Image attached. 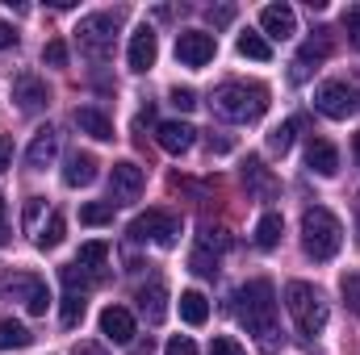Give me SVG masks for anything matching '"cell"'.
I'll return each mask as SVG.
<instances>
[{
    "label": "cell",
    "instance_id": "cell-2",
    "mask_svg": "<svg viewBox=\"0 0 360 355\" xmlns=\"http://www.w3.org/2000/svg\"><path fill=\"white\" fill-rule=\"evenodd\" d=\"M214 113L226 117V121H256L269 113V88L264 84H243V80H231L210 96Z\"/></svg>",
    "mask_w": 360,
    "mask_h": 355
},
{
    "label": "cell",
    "instance_id": "cell-30",
    "mask_svg": "<svg viewBox=\"0 0 360 355\" xmlns=\"http://www.w3.org/2000/svg\"><path fill=\"white\" fill-rule=\"evenodd\" d=\"M63 230H68V222H63V213H51V222L38 230V247L42 251H51V247H59L63 243Z\"/></svg>",
    "mask_w": 360,
    "mask_h": 355
},
{
    "label": "cell",
    "instance_id": "cell-14",
    "mask_svg": "<svg viewBox=\"0 0 360 355\" xmlns=\"http://www.w3.org/2000/svg\"><path fill=\"white\" fill-rule=\"evenodd\" d=\"M155 142L168 151V155H184L193 142H197V130L188 121H160L155 126Z\"/></svg>",
    "mask_w": 360,
    "mask_h": 355
},
{
    "label": "cell",
    "instance_id": "cell-4",
    "mask_svg": "<svg viewBox=\"0 0 360 355\" xmlns=\"http://www.w3.org/2000/svg\"><path fill=\"white\" fill-rule=\"evenodd\" d=\"M285 309H289L297 335L314 339V335L327 330V301H323V293H319L314 284H306V280H289V288H285Z\"/></svg>",
    "mask_w": 360,
    "mask_h": 355
},
{
    "label": "cell",
    "instance_id": "cell-40",
    "mask_svg": "<svg viewBox=\"0 0 360 355\" xmlns=\"http://www.w3.org/2000/svg\"><path fill=\"white\" fill-rule=\"evenodd\" d=\"M42 196H30V205H25V230H34V222H38V213H42Z\"/></svg>",
    "mask_w": 360,
    "mask_h": 355
},
{
    "label": "cell",
    "instance_id": "cell-46",
    "mask_svg": "<svg viewBox=\"0 0 360 355\" xmlns=\"http://www.w3.org/2000/svg\"><path fill=\"white\" fill-rule=\"evenodd\" d=\"M352 151H356V159H360V134H356V138H352Z\"/></svg>",
    "mask_w": 360,
    "mask_h": 355
},
{
    "label": "cell",
    "instance_id": "cell-37",
    "mask_svg": "<svg viewBox=\"0 0 360 355\" xmlns=\"http://www.w3.org/2000/svg\"><path fill=\"white\" fill-rule=\"evenodd\" d=\"M344 29L352 34V42L360 46V4H348L344 8Z\"/></svg>",
    "mask_w": 360,
    "mask_h": 355
},
{
    "label": "cell",
    "instance_id": "cell-32",
    "mask_svg": "<svg viewBox=\"0 0 360 355\" xmlns=\"http://www.w3.org/2000/svg\"><path fill=\"white\" fill-rule=\"evenodd\" d=\"M340 293H344V305L360 318V272H344L340 276Z\"/></svg>",
    "mask_w": 360,
    "mask_h": 355
},
{
    "label": "cell",
    "instance_id": "cell-35",
    "mask_svg": "<svg viewBox=\"0 0 360 355\" xmlns=\"http://www.w3.org/2000/svg\"><path fill=\"white\" fill-rule=\"evenodd\" d=\"M42 59H46L51 67H63V63H68V46H63V42L55 38V42H46V51H42Z\"/></svg>",
    "mask_w": 360,
    "mask_h": 355
},
{
    "label": "cell",
    "instance_id": "cell-24",
    "mask_svg": "<svg viewBox=\"0 0 360 355\" xmlns=\"http://www.w3.org/2000/svg\"><path fill=\"white\" fill-rule=\"evenodd\" d=\"M281 234H285V217H281V213H264L260 226H256V247H260V251L281 247Z\"/></svg>",
    "mask_w": 360,
    "mask_h": 355
},
{
    "label": "cell",
    "instance_id": "cell-19",
    "mask_svg": "<svg viewBox=\"0 0 360 355\" xmlns=\"http://www.w3.org/2000/svg\"><path fill=\"white\" fill-rule=\"evenodd\" d=\"M139 309H143V318L151 326L164 322V314H168V288H164V280H151V284L139 288Z\"/></svg>",
    "mask_w": 360,
    "mask_h": 355
},
{
    "label": "cell",
    "instance_id": "cell-25",
    "mask_svg": "<svg viewBox=\"0 0 360 355\" xmlns=\"http://www.w3.org/2000/svg\"><path fill=\"white\" fill-rule=\"evenodd\" d=\"M243 184H248L256 196H264V201L276 192V184H272V176L264 172V163H260V159H248V163H243Z\"/></svg>",
    "mask_w": 360,
    "mask_h": 355
},
{
    "label": "cell",
    "instance_id": "cell-9",
    "mask_svg": "<svg viewBox=\"0 0 360 355\" xmlns=\"http://www.w3.org/2000/svg\"><path fill=\"white\" fill-rule=\"evenodd\" d=\"M214 55H218L214 34H205V29H184V34H176V59L184 67H205Z\"/></svg>",
    "mask_w": 360,
    "mask_h": 355
},
{
    "label": "cell",
    "instance_id": "cell-11",
    "mask_svg": "<svg viewBox=\"0 0 360 355\" xmlns=\"http://www.w3.org/2000/svg\"><path fill=\"white\" fill-rule=\"evenodd\" d=\"M327 55H331V34H327V29H314V38H310V42L297 51V59H293V84H302Z\"/></svg>",
    "mask_w": 360,
    "mask_h": 355
},
{
    "label": "cell",
    "instance_id": "cell-6",
    "mask_svg": "<svg viewBox=\"0 0 360 355\" xmlns=\"http://www.w3.org/2000/svg\"><path fill=\"white\" fill-rule=\"evenodd\" d=\"M130 239L134 243H155V247H172L180 239V217L168 209H147L130 222Z\"/></svg>",
    "mask_w": 360,
    "mask_h": 355
},
{
    "label": "cell",
    "instance_id": "cell-31",
    "mask_svg": "<svg viewBox=\"0 0 360 355\" xmlns=\"http://www.w3.org/2000/svg\"><path fill=\"white\" fill-rule=\"evenodd\" d=\"M80 222L84 226H105V222H113V201H92L80 209Z\"/></svg>",
    "mask_w": 360,
    "mask_h": 355
},
{
    "label": "cell",
    "instance_id": "cell-36",
    "mask_svg": "<svg viewBox=\"0 0 360 355\" xmlns=\"http://www.w3.org/2000/svg\"><path fill=\"white\" fill-rule=\"evenodd\" d=\"M164 355H197V343H193L188 335H176V339H168Z\"/></svg>",
    "mask_w": 360,
    "mask_h": 355
},
{
    "label": "cell",
    "instance_id": "cell-17",
    "mask_svg": "<svg viewBox=\"0 0 360 355\" xmlns=\"http://www.w3.org/2000/svg\"><path fill=\"white\" fill-rule=\"evenodd\" d=\"M13 100L25 109V113H34V109H42L46 100H51V92H46V84L38 80V76H30V72H21L17 80H13Z\"/></svg>",
    "mask_w": 360,
    "mask_h": 355
},
{
    "label": "cell",
    "instance_id": "cell-5",
    "mask_svg": "<svg viewBox=\"0 0 360 355\" xmlns=\"http://www.w3.org/2000/svg\"><path fill=\"white\" fill-rule=\"evenodd\" d=\"M0 297L21 301L30 314H46V305H51L46 280L34 276V272H4V276H0Z\"/></svg>",
    "mask_w": 360,
    "mask_h": 355
},
{
    "label": "cell",
    "instance_id": "cell-41",
    "mask_svg": "<svg viewBox=\"0 0 360 355\" xmlns=\"http://www.w3.org/2000/svg\"><path fill=\"white\" fill-rule=\"evenodd\" d=\"M8 46H17V29L8 21H0V51H8Z\"/></svg>",
    "mask_w": 360,
    "mask_h": 355
},
{
    "label": "cell",
    "instance_id": "cell-39",
    "mask_svg": "<svg viewBox=\"0 0 360 355\" xmlns=\"http://www.w3.org/2000/svg\"><path fill=\"white\" fill-rule=\"evenodd\" d=\"M172 105H176V109H184V113H188V109L197 105V96H193V88H172Z\"/></svg>",
    "mask_w": 360,
    "mask_h": 355
},
{
    "label": "cell",
    "instance_id": "cell-10",
    "mask_svg": "<svg viewBox=\"0 0 360 355\" xmlns=\"http://www.w3.org/2000/svg\"><path fill=\"white\" fill-rule=\"evenodd\" d=\"M143 168L139 163H130V159H122V163H113V172H109V192H113V205H126V201H139L143 196Z\"/></svg>",
    "mask_w": 360,
    "mask_h": 355
},
{
    "label": "cell",
    "instance_id": "cell-38",
    "mask_svg": "<svg viewBox=\"0 0 360 355\" xmlns=\"http://www.w3.org/2000/svg\"><path fill=\"white\" fill-rule=\"evenodd\" d=\"M210 21H214V25H231V21H235V4H218V8H210Z\"/></svg>",
    "mask_w": 360,
    "mask_h": 355
},
{
    "label": "cell",
    "instance_id": "cell-1",
    "mask_svg": "<svg viewBox=\"0 0 360 355\" xmlns=\"http://www.w3.org/2000/svg\"><path fill=\"white\" fill-rule=\"evenodd\" d=\"M302 247H306V255L319 260V264L335 260L340 247H344V226H340V217H335L331 209H323V205L306 209V213H302Z\"/></svg>",
    "mask_w": 360,
    "mask_h": 355
},
{
    "label": "cell",
    "instance_id": "cell-16",
    "mask_svg": "<svg viewBox=\"0 0 360 355\" xmlns=\"http://www.w3.org/2000/svg\"><path fill=\"white\" fill-rule=\"evenodd\" d=\"M55 155H59V134H55L51 126H42V130L34 134L30 151H25V168L42 172V168H51V159H55Z\"/></svg>",
    "mask_w": 360,
    "mask_h": 355
},
{
    "label": "cell",
    "instance_id": "cell-42",
    "mask_svg": "<svg viewBox=\"0 0 360 355\" xmlns=\"http://www.w3.org/2000/svg\"><path fill=\"white\" fill-rule=\"evenodd\" d=\"M8 168H13V142L0 134V172H8Z\"/></svg>",
    "mask_w": 360,
    "mask_h": 355
},
{
    "label": "cell",
    "instance_id": "cell-22",
    "mask_svg": "<svg viewBox=\"0 0 360 355\" xmlns=\"http://www.w3.org/2000/svg\"><path fill=\"white\" fill-rule=\"evenodd\" d=\"M72 121L80 126V134H89V138H96V142H109V138H113V121H109L101 109H76Z\"/></svg>",
    "mask_w": 360,
    "mask_h": 355
},
{
    "label": "cell",
    "instance_id": "cell-20",
    "mask_svg": "<svg viewBox=\"0 0 360 355\" xmlns=\"http://www.w3.org/2000/svg\"><path fill=\"white\" fill-rule=\"evenodd\" d=\"M92 180H96V159L89 151H72L68 163H63V184L68 188H89Z\"/></svg>",
    "mask_w": 360,
    "mask_h": 355
},
{
    "label": "cell",
    "instance_id": "cell-44",
    "mask_svg": "<svg viewBox=\"0 0 360 355\" xmlns=\"http://www.w3.org/2000/svg\"><path fill=\"white\" fill-rule=\"evenodd\" d=\"M210 151H218V155H226V151H231V138H210Z\"/></svg>",
    "mask_w": 360,
    "mask_h": 355
},
{
    "label": "cell",
    "instance_id": "cell-27",
    "mask_svg": "<svg viewBox=\"0 0 360 355\" xmlns=\"http://www.w3.org/2000/svg\"><path fill=\"white\" fill-rule=\"evenodd\" d=\"M239 55H243V59H256V63H269L272 46H269V38H264V34L243 29V34H239Z\"/></svg>",
    "mask_w": 360,
    "mask_h": 355
},
{
    "label": "cell",
    "instance_id": "cell-15",
    "mask_svg": "<svg viewBox=\"0 0 360 355\" xmlns=\"http://www.w3.org/2000/svg\"><path fill=\"white\" fill-rule=\"evenodd\" d=\"M260 29H264L269 38H276V42H285V38L297 34V17H293L289 4H269V8L260 13Z\"/></svg>",
    "mask_w": 360,
    "mask_h": 355
},
{
    "label": "cell",
    "instance_id": "cell-7",
    "mask_svg": "<svg viewBox=\"0 0 360 355\" xmlns=\"http://www.w3.org/2000/svg\"><path fill=\"white\" fill-rule=\"evenodd\" d=\"M314 109H319L323 117L344 121V117H352V113L360 109V92L352 88L348 80H327V84L314 88Z\"/></svg>",
    "mask_w": 360,
    "mask_h": 355
},
{
    "label": "cell",
    "instance_id": "cell-23",
    "mask_svg": "<svg viewBox=\"0 0 360 355\" xmlns=\"http://www.w3.org/2000/svg\"><path fill=\"white\" fill-rule=\"evenodd\" d=\"M30 343H34V335H30L25 322L0 318V351H21V347H30Z\"/></svg>",
    "mask_w": 360,
    "mask_h": 355
},
{
    "label": "cell",
    "instance_id": "cell-18",
    "mask_svg": "<svg viewBox=\"0 0 360 355\" xmlns=\"http://www.w3.org/2000/svg\"><path fill=\"white\" fill-rule=\"evenodd\" d=\"M306 168L319 172V176H335V172H340V151H335V142L314 138V142L306 147Z\"/></svg>",
    "mask_w": 360,
    "mask_h": 355
},
{
    "label": "cell",
    "instance_id": "cell-26",
    "mask_svg": "<svg viewBox=\"0 0 360 355\" xmlns=\"http://www.w3.org/2000/svg\"><path fill=\"white\" fill-rule=\"evenodd\" d=\"M180 318L188 322V326H201L205 318H210V301L197 293V288H188V293H180Z\"/></svg>",
    "mask_w": 360,
    "mask_h": 355
},
{
    "label": "cell",
    "instance_id": "cell-43",
    "mask_svg": "<svg viewBox=\"0 0 360 355\" xmlns=\"http://www.w3.org/2000/svg\"><path fill=\"white\" fill-rule=\"evenodd\" d=\"M72 355H109V351H105L101 343H76V347H72Z\"/></svg>",
    "mask_w": 360,
    "mask_h": 355
},
{
    "label": "cell",
    "instance_id": "cell-29",
    "mask_svg": "<svg viewBox=\"0 0 360 355\" xmlns=\"http://www.w3.org/2000/svg\"><path fill=\"white\" fill-rule=\"evenodd\" d=\"M84 309H89L84 293H63V309H59V322H63L68 330H76V326L84 322Z\"/></svg>",
    "mask_w": 360,
    "mask_h": 355
},
{
    "label": "cell",
    "instance_id": "cell-45",
    "mask_svg": "<svg viewBox=\"0 0 360 355\" xmlns=\"http://www.w3.org/2000/svg\"><path fill=\"white\" fill-rule=\"evenodd\" d=\"M8 243V222H4V196H0V247Z\"/></svg>",
    "mask_w": 360,
    "mask_h": 355
},
{
    "label": "cell",
    "instance_id": "cell-33",
    "mask_svg": "<svg viewBox=\"0 0 360 355\" xmlns=\"http://www.w3.org/2000/svg\"><path fill=\"white\" fill-rule=\"evenodd\" d=\"M188 267H193L197 276H214V272H218V255H210L205 247H197V251H193V260H188Z\"/></svg>",
    "mask_w": 360,
    "mask_h": 355
},
{
    "label": "cell",
    "instance_id": "cell-3",
    "mask_svg": "<svg viewBox=\"0 0 360 355\" xmlns=\"http://www.w3.org/2000/svg\"><path fill=\"white\" fill-rule=\"evenodd\" d=\"M239 318H243L248 335H260V339L276 335V288H272V280H248L239 288Z\"/></svg>",
    "mask_w": 360,
    "mask_h": 355
},
{
    "label": "cell",
    "instance_id": "cell-28",
    "mask_svg": "<svg viewBox=\"0 0 360 355\" xmlns=\"http://www.w3.org/2000/svg\"><path fill=\"white\" fill-rule=\"evenodd\" d=\"M297 130H302V117H289V121H281V126L269 134V151H272V155H285V151L293 147Z\"/></svg>",
    "mask_w": 360,
    "mask_h": 355
},
{
    "label": "cell",
    "instance_id": "cell-34",
    "mask_svg": "<svg viewBox=\"0 0 360 355\" xmlns=\"http://www.w3.org/2000/svg\"><path fill=\"white\" fill-rule=\"evenodd\" d=\"M210 355H248V351H243V347H239L231 335H218V339L210 343Z\"/></svg>",
    "mask_w": 360,
    "mask_h": 355
},
{
    "label": "cell",
    "instance_id": "cell-8",
    "mask_svg": "<svg viewBox=\"0 0 360 355\" xmlns=\"http://www.w3.org/2000/svg\"><path fill=\"white\" fill-rule=\"evenodd\" d=\"M117 25H122V13H92L80 21V42L89 46L92 55H105L109 46H113V34H117Z\"/></svg>",
    "mask_w": 360,
    "mask_h": 355
},
{
    "label": "cell",
    "instance_id": "cell-21",
    "mask_svg": "<svg viewBox=\"0 0 360 355\" xmlns=\"http://www.w3.org/2000/svg\"><path fill=\"white\" fill-rule=\"evenodd\" d=\"M105 264H109V243H101V239H96V243H84V247L76 251V267L89 276L92 284L105 280Z\"/></svg>",
    "mask_w": 360,
    "mask_h": 355
},
{
    "label": "cell",
    "instance_id": "cell-13",
    "mask_svg": "<svg viewBox=\"0 0 360 355\" xmlns=\"http://www.w3.org/2000/svg\"><path fill=\"white\" fill-rule=\"evenodd\" d=\"M101 335L109 343H117V347L134 343V318H130V309L126 305H105L101 309Z\"/></svg>",
    "mask_w": 360,
    "mask_h": 355
},
{
    "label": "cell",
    "instance_id": "cell-12",
    "mask_svg": "<svg viewBox=\"0 0 360 355\" xmlns=\"http://www.w3.org/2000/svg\"><path fill=\"white\" fill-rule=\"evenodd\" d=\"M155 55H160L155 29H151V25H139V29L130 34V51H126L130 72H147V67H155Z\"/></svg>",
    "mask_w": 360,
    "mask_h": 355
}]
</instances>
